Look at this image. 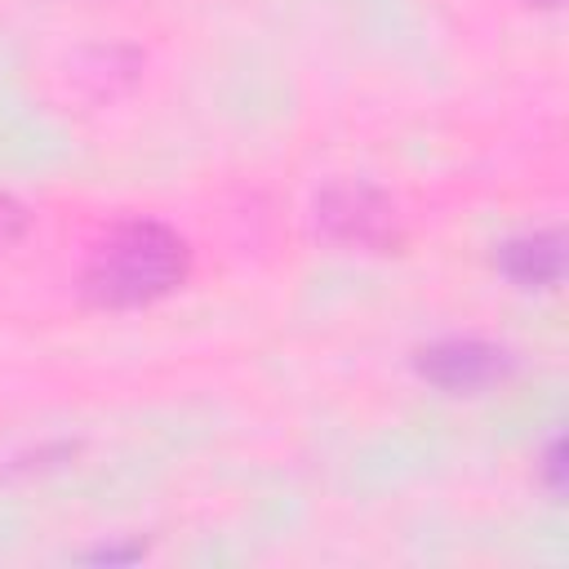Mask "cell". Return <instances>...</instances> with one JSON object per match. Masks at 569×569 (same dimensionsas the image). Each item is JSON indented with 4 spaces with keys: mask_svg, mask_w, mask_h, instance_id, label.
<instances>
[{
    "mask_svg": "<svg viewBox=\"0 0 569 569\" xmlns=\"http://www.w3.org/2000/svg\"><path fill=\"white\" fill-rule=\"evenodd\" d=\"M413 373L445 396H476L516 373V351L480 333H449L413 351Z\"/></svg>",
    "mask_w": 569,
    "mask_h": 569,
    "instance_id": "3957f363",
    "label": "cell"
},
{
    "mask_svg": "<svg viewBox=\"0 0 569 569\" xmlns=\"http://www.w3.org/2000/svg\"><path fill=\"white\" fill-rule=\"evenodd\" d=\"M191 280V244L160 218H120L84 253L76 289L98 311H142Z\"/></svg>",
    "mask_w": 569,
    "mask_h": 569,
    "instance_id": "6da1fadb",
    "label": "cell"
},
{
    "mask_svg": "<svg viewBox=\"0 0 569 569\" xmlns=\"http://www.w3.org/2000/svg\"><path fill=\"white\" fill-rule=\"evenodd\" d=\"M538 480L551 498H565L569 489V449H565V436H551L542 445V458H538Z\"/></svg>",
    "mask_w": 569,
    "mask_h": 569,
    "instance_id": "5b68a950",
    "label": "cell"
},
{
    "mask_svg": "<svg viewBox=\"0 0 569 569\" xmlns=\"http://www.w3.org/2000/svg\"><path fill=\"white\" fill-rule=\"evenodd\" d=\"M311 227L325 244L342 253H396L405 244L396 200L365 178L325 182L311 204Z\"/></svg>",
    "mask_w": 569,
    "mask_h": 569,
    "instance_id": "7a4b0ae2",
    "label": "cell"
},
{
    "mask_svg": "<svg viewBox=\"0 0 569 569\" xmlns=\"http://www.w3.org/2000/svg\"><path fill=\"white\" fill-rule=\"evenodd\" d=\"M76 560H84V565H107V569H116V565H138V560H147V542H142V538H111V542L84 547Z\"/></svg>",
    "mask_w": 569,
    "mask_h": 569,
    "instance_id": "8992f818",
    "label": "cell"
},
{
    "mask_svg": "<svg viewBox=\"0 0 569 569\" xmlns=\"http://www.w3.org/2000/svg\"><path fill=\"white\" fill-rule=\"evenodd\" d=\"M493 267L507 284H516L525 293L560 289V280H565V231L560 227L516 231L493 249Z\"/></svg>",
    "mask_w": 569,
    "mask_h": 569,
    "instance_id": "277c9868",
    "label": "cell"
},
{
    "mask_svg": "<svg viewBox=\"0 0 569 569\" xmlns=\"http://www.w3.org/2000/svg\"><path fill=\"white\" fill-rule=\"evenodd\" d=\"M525 4H538V9H560L565 0H525Z\"/></svg>",
    "mask_w": 569,
    "mask_h": 569,
    "instance_id": "52a82bcc",
    "label": "cell"
}]
</instances>
